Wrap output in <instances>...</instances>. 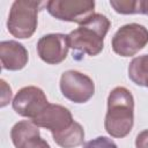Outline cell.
<instances>
[{"label": "cell", "mask_w": 148, "mask_h": 148, "mask_svg": "<svg viewBox=\"0 0 148 148\" xmlns=\"http://www.w3.org/2000/svg\"><path fill=\"white\" fill-rule=\"evenodd\" d=\"M110 6L119 14H142V0H110Z\"/></svg>", "instance_id": "cell-14"}, {"label": "cell", "mask_w": 148, "mask_h": 148, "mask_svg": "<svg viewBox=\"0 0 148 148\" xmlns=\"http://www.w3.org/2000/svg\"><path fill=\"white\" fill-rule=\"evenodd\" d=\"M128 77L133 83L148 88V54L132 59L128 66Z\"/></svg>", "instance_id": "cell-13"}, {"label": "cell", "mask_w": 148, "mask_h": 148, "mask_svg": "<svg viewBox=\"0 0 148 148\" xmlns=\"http://www.w3.org/2000/svg\"><path fill=\"white\" fill-rule=\"evenodd\" d=\"M39 135V127L36 126L32 120H21L16 123L10 130V139L16 148H20L24 142H27L31 138Z\"/></svg>", "instance_id": "cell-12"}, {"label": "cell", "mask_w": 148, "mask_h": 148, "mask_svg": "<svg viewBox=\"0 0 148 148\" xmlns=\"http://www.w3.org/2000/svg\"><path fill=\"white\" fill-rule=\"evenodd\" d=\"M111 27L110 20L95 13L84 23L67 35L68 45L74 51L88 56H97L103 51L104 38Z\"/></svg>", "instance_id": "cell-2"}, {"label": "cell", "mask_w": 148, "mask_h": 148, "mask_svg": "<svg viewBox=\"0 0 148 148\" xmlns=\"http://www.w3.org/2000/svg\"><path fill=\"white\" fill-rule=\"evenodd\" d=\"M46 5L43 1L15 0L10 7L7 29L9 34L18 39L30 38L38 24V13Z\"/></svg>", "instance_id": "cell-3"}, {"label": "cell", "mask_w": 148, "mask_h": 148, "mask_svg": "<svg viewBox=\"0 0 148 148\" xmlns=\"http://www.w3.org/2000/svg\"><path fill=\"white\" fill-rule=\"evenodd\" d=\"M29 60L28 50L16 40H3L0 43V61L3 69L20 71Z\"/></svg>", "instance_id": "cell-10"}, {"label": "cell", "mask_w": 148, "mask_h": 148, "mask_svg": "<svg viewBox=\"0 0 148 148\" xmlns=\"http://www.w3.org/2000/svg\"><path fill=\"white\" fill-rule=\"evenodd\" d=\"M148 44V29L139 23L120 27L112 37L111 46L120 57H133Z\"/></svg>", "instance_id": "cell-4"}, {"label": "cell", "mask_w": 148, "mask_h": 148, "mask_svg": "<svg viewBox=\"0 0 148 148\" xmlns=\"http://www.w3.org/2000/svg\"><path fill=\"white\" fill-rule=\"evenodd\" d=\"M12 105L17 114L32 120L49 105V101L40 88L28 86L17 91Z\"/></svg>", "instance_id": "cell-7"}, {"label": "cell", "mask_w": 148, "mask_h": 148, "mask_svg": "<svg viewBox=\"0 0 148 148\" xmlns=\"http://www.w3.org/2000/svg\"><path fill=\"white\" fill-rule=\"evenodd\" d=\"M32 123L38 127L49 130L51 134H56L69 127L74 123V119L67 108L60 104L49 103V105L32 119Z\"/></svg>", "instance_id": "cell-9"}, {"label": "cell", "mask_w": 148, "mask_h": 148, "mask_svg": "<svg viewBox=\"0 0 148 148\" xmlns=\"http://www.w3.org/2000/svg\"><path fill=\"white\" fill-rule=\"evenodd\" d=\"M135 148H148V130H143L136 135Z\"/></svg>", "instance_id": "cell-18"}, {"label": "cell", "mask_w": 148, "mask_h": 148, "mask_svg": "<svg viewBox=\"0 0 148 148\" xmlns=\"http://www.w3.org/2000/svg\"><path fill=\"white\" fill-rule=\"evenodd\" d=\"M142 14L148 15V0H142Z\"/></svg>", "instance_id": "cell-19"}, {"label": "cell", "mask_w": 148, "mask_h": 148, "mask_svg": "<svg viewBox=\"0 0 148 148\" xmlns=\"http://www.w3.org/2000/svg\"><path fill=\"white\" fill-rule=\"evenodd\" d=\"M54 142L61 148H75L81 146L84 141V131L83 127L74 120V123L66 130L52 134Z\"/></svg>", "instance_id": "cell-11"}, {"label": "cell", "mask_w": 148, "mask_h": 148, "mask_svg": "<svg viewBox=\"0 0 148 148\" xmlns=\"http://www.w3.org/2000/svg\"><path fill=\"white\" fill-rule=\"evenodd\" d=\"M134 124V98L125 87H116L108 96L104 128L112 138L127 136Z\"/></svg>", "instance_id": "cell-1"}, {"label": "cell", "mask_w": 148, "mask_h": 148, "mask_svg": "<svg viewBox=\"0 0 148 148\" xmlns=\"http://www.w3.org/2000/svg\"><path fill=\"white\" fill-rule=\"evenodd\" d=\"M61 94L71 102L82 104L88 102L95 92V84L91 77L88 75L69 69L61 74L60 77Z\"/></svg>", "instance_id": "cell-6"}, {"label": "cell", "mask_w": 148, "mask_h": 148, "mask_svg": "<svg viewBox=\"0 0 148 148\" xmlns=\"http://www.w3.org/2000/svg\"><path fill=\"white\" fill-rule=\"evenodd\" d=\"M83 148H118L112 139L106 136H97L83 145Z\"/></svg>", "instance_id": "cell-15"}, {"label": "cell", "mask_w": 148, "mask_h": 148, "mask_svg": "<svg viewBox=\"0 0 148 148\" xmlns=\"http://www.w3.org/2000/svg\"><path fill=\"white\" fill-rule=\"evenodd\" d=\"M50 15L60 21L84 23L95 14V1L91 0H50L46 2Z\"/></svg>", "instance_id": "cell-5"}, {"label": "cell", "mask_w": 148, "mask_h": 148, "mask_svg": "<svg viewBox=\"0 0 148 148\" xmlns=\"http://www.w3.org/2000/svg\"><path fill=\"white\" fill-rule=\"evenodd\" d=\"M39 58L49 65L62 62L68 53V38L65 34H47L40 37L36 45Z\"/></svg>", "instance_id": "cell-8"}, {"label": "cell", "mask_w": 148, "mask_h": 148, "mask_svg": "<svg viewBox=\"0 0 148 148\" xmlns=\"http://www.w3.org/2000/svg\"><path fill=\"white\" fill-rule=\"evenodd\" d=\"M0 83H1V91H2L0 106L3 108V106H6V105L10 102V98H12V89H10V87L6 83L5 80H0Z\"/></svg>", "instance_id": "cell-17"}, {"label": "cell", "mask_w": 148, "mask_h": 148, "mask_svg": "<svg viewBox=\"0 0 148 148\" xmlns=\"http://www.w3.org/2000/svg\"><path fill=\"white\" fill-rule=\"evenodd\" d=\"M20 148H51V146L49 145V142L46 140L42 139L39 135V136L31 138L30 140L24 142Z\"/></svg>", "instance_id": "cell-16"}]
</instances>
